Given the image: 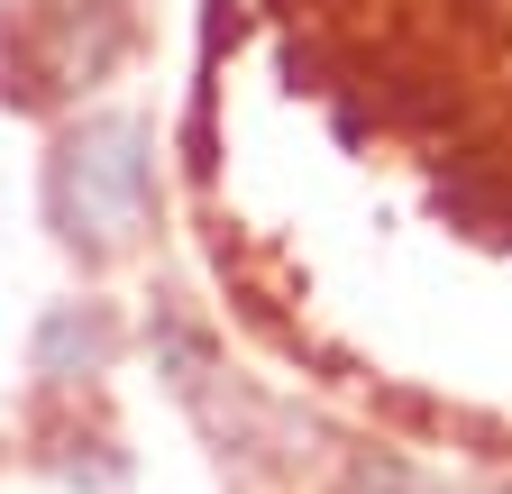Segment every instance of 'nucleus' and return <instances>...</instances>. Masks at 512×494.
Wrapping results in <instances>:
<instances>
[{"label": "nucleus", "mask_w": 512, "mask_h": 494, "mask_svg": "<svg viewBox=\"0 0 512 494\" xmlns=\"http://www.w3.org/2000/svg\"><path fill=\"white\" fill-rule=\"evenodd\" d=\"M284 65L348 138L394 147L439 202L512 238V0H275Z\"/></svg>", "instance_id": "1"}, {"label": "nucleus", "mask_w": 512, "mask_h": 494, "mask_svg": "<svg viewBox=\"0 0 512 494\" xmlns=\"http://www.w3.org/2000/svg\"><path fill=\"white\" fill-rule=\"evenodd\" d=\"M110 366H119V312L110 302H55L37 321V376L83 385V376H110Z\"/></svg>", "instance_id": "4"}, {"label": "nucleus", "mask_w": 512, "mask_h": 494, "mask_svg": "<svg viewBox=\"0 0 512 494\" xmlns=\"http://www.w3.org/2000/svg\"><path fill=\"white\" fill-rule=\"evenodd\" d=\"M138 37V0H0V101H83L138 55Z\"/></svg>", "instance_id": "3"}, {"label": "nucleus", "mask_w": 512, "mask_h": 494, "mask_svg": "<svg viewBox=\"0 0 512 494\" xmlns=\"http://www.w3.org/2000/svg\"><path fill=\"white\" fill-rule=\"evenodd\" d=\"M320 494H439V485H430L403 449H348V458H339V476L320 485Z\"/></svg>", "instance_id": "5"}, {"label": "nucleus", "mask_w": 512, "mask_h": 494, "mask_svg": "<svg viewBox=\"0 0 512 494\" xmlns=\"http://www.w3.org/2000/svg\"><path fill=\"white\" fill-rule=\"evenodd\" d=\"M37 211L55 229V247L74 266H119L138 257L165 220V165H156V129L128 110H83L64 119L46 174H37Z\"/></svg>", "instance_id": "2"}]
</instances>
